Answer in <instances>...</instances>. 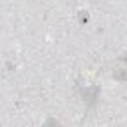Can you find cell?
Wrapping results in <instances>:
<instances>
[{"label": "cell", "mask_w": 127, "mask_h": 127, "mask_svg": "<svg viewBox=\"0 0 127 127\" xmlns=\"http://www.w3.org/2000/svg\"><path fill=\"white\" fill-rule=\"evenodd\" d=\"M44 127H60V125H58V124H57V122H55V120H48V122H46V125H44Z\"/></svg>", "instance_id": "obj_1"}]
</instances>
